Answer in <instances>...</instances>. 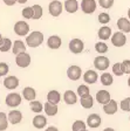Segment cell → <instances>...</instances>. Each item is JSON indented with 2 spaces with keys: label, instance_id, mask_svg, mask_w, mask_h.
I'll list each match as a JSON object with an SVG mask.
<instances>
[{
  "label": "cell",
  "instance_id": "1",
  "mask_svg": "<svg viewBox=\"0 0 130 131\" xmlns=\"http://www.w3.org/2000/svg\"><path fill=\"white\" fill-rule=\"evenodd\" d=\"M42 42H43V34L41 32H39V30L32 32L29 35H27V38H26V45L32 47V48L39 47Z\"/></svg>",
  "mask_w": 130,
  "mask_h": 131
},
{
  "label": "cell",
  "instance_id": "2",
  "mask_svg": "<svg viewBox=\"0 0 130 131\" xmlns=\"http://www.w3.org/2000/svg\"><path fill=\"white\" fill-rule=\"evenodd\" d=\"M5 103L11 108H15V106H19L21 104V96L18 93H11L6 96Z\"/></svg>",
  "mask_w": 130,
  "mask_h": 131
},
{
  "label": "cell",
  "instance_id": "3",
  "mask_svg": "<svg viewBox=\"0 0 130 131\" xmlns=\"http://www.w3.org/2000/svg\"><path fill=\"white\" fill-rule=\"evenodd\" d=\"M109 64H110V61L107 56H103V55H100V56L95 57L94 60V67L97 70H106L108 69Z\"/></svg>",
  "mask_w": 130,
  "mask_h": 131
},
{
  "label": "cell",
  "instance_id": "4",
  "mask_svg": "<svg viewBox=\"0 0 130 131\" xmlns=\"http://www.w3.org/2000/svg\"><path fill=\"white\" fill-rule=\"evenodd\" d=\"M14 32L16 35L19 36H25L27 35L29 32V25L25 21H18L14 25Z\"/></svg>",
  "mask_w": 130,
  "mask_h": 131
},
{
  "label": "cell",
  "instance_id": "5",
  "mask_svg": "<svg viewBox=\"0 0 130 131\" xmlns=\"http://www.w3.org/2000/svg\"><path fill=\"white\" fill-rule=\"evenodd\" d=\"M84 49V43L83 41L80 40V39H73L69 42V50L74 54H80V53L83 52Z\"/></svg>",
  "mask_w": 130,
  "mask_h": 131
},
{
  "label": "cell",
  "instance_id": "6",
  "mask_svg": "<svg viewBox=\"0 0 130 131\" xmlns=\"http://www.w3.org/2000/svg\"><path fill=\"white\" fill-rule=\"evenodd\" d=\"M15 62L16 66L20 68H26L31 64V55L27 53H21V54L16 55L15 57Z\"/></svg>",
  "mask_w": 130,
  "mask_h": 131
},
{
  "label": "cell",
  "instance_id": "7",
  "mask_svg": "<svg viewBox=\"0 0 130 131\" xmlns=\"http://www.w3.org/2000/svg\"><path fill=\"white\" fill-rule=\"evenodd\" d=\"M81 9L86 14H92L96 11V1L95 0H82Z\"/></svg>",
  "mask_w": 130,
  "mask_h": 131
},
{
  "label": "cell",
  "instance_id": "8",
  "mask_svg": "<svg viewBox=\"0 0 130 131\" xmlns=\"http://www.w3.org/2000/svg\"><path fill=\"white\" fill-rule=\"evenodd\" d=\"M48 11L49 14L53 16H59L62 13V4L59 0H53L48 6Z\"/></svg>",
  "mask_w": 130,
  "mask_h": 131
},
{
  "label": "cell",
  "instance_id": "9",
  "mask_svg": "<svg viewBox=\"0 0 130 131\" xmlns=\"http://www.w3.org/2000/svg\"><path fill=\"white\" fill-rule=\"evenodd\" d=\"M81 68H80L79 66H71L69 68L67 69V76L69 80H72V81H77V80L81 77Z\"/></svg>",
  "mask_w": 130,
  "mask_h": 131
},
{
  "label": "cell",
  "instance_id": "10",
  "mask_svg": "<svg viewBox=\"0 0 130 131\" xmlns=\"http://www.w3.org/2000/svg\"><path fill=\"white\" fill-rule=\"evenodd\" d=\"M111 42L115 47H123L127 42V36L122 32H116L114 35L111 36Z\"/></svg>",
  "mask_w": 130,
  "mask_h": 131
},
{
  "label": "cell",
  "instance_id": "11",
  "mask_svg": "<svg viewBox=\"0 0 130 131\" xmlns=\"http://www.w3.org/2000/svg\"><path fill=\"white\" fill-rule=\"evenodd\" d=\"M102 123V118L100 117V115L97 114H92L87 117V125L92 129H96L101 125Z\"/></svg>",
  "mask_w": 130,
  "mask_h": 131
},
{
  "label": "cell",
  "instance_id": "12",
  "mask_svg": "<svg viewBox=\"0 0 130 131\" xmlns=\"http://www.w3.org/2000/svg\"><path fill=\"white\" fill-rule=\"evenodd\" d=\"M95 98H96V101L100 104H102V105H106V104H108L109 102L111 101L110 94H109V91H107V90H100V91H97Z\"/></svg>",
  "mask_w": 130,
  "mask_h": 131
},
{
  "label": "cell",
  "instance_id": "13",
  "mask_svg": "<svg viewBox=\"0 0 130 131\" xmlns=\"http://www.w3.org/2000/svg\"><path fill=\"white\" fill-rule=\"evenodd\" d=\"M61 43H62V40L59 35H51L47 40V46L51 49H59L61 47Z\"/></svg>",
  "mask_w": 130,
  "mask_h": 131
},
{
  "label": "cell",
  "instance_id": "14",
  "mask_svg": "<svg viewBox=\"0 0 130 131\" xmlns=\"http://www.w3.org/2000/svg\"><path fill=\"white\" fill-rule=\"evenodd\" d=\"M4 85H5L6 89L13 90L15 89L18 85H19V79L16 76H7L4 81Z\"/></svg>",
  "mask_w": 130,
  "mask_h": 131
},
{
  "label": "cell",
  "instance_id": "15",
  "mask_svg": "<svg viewBox=\"0 0 130 131\" xmlns=\"http://www.w3.org/2000/svg\"><path fill=\"white\" fill-rule=\"evenodd\" d=\"M22 121V114L19 110H12L9 114H8V122L12 123V124H19Z\"/></svg>",
  "mask_w": 130,
  "mask_h": 131
},
{
  "label": "cell",
  "instance_id": "16",
  "mask_svg": "<svg viewBox=\"0 0 130 131\" xmlns=\"http://www.w3.org/2000/svg\"><path fill=\"white\" fill-rule=\"evenodd\" d=\"M97 79H98V75H97V73L95 70H87L86 73H84V75H83V80H84V82L86 83H88V84H94L95 82L97 81Z\"/></svg>",
  "mask_w": 130,
  "mask_h": 131
},
{
  "label": "cell",
  "instance_id": "17",
  "mask_svg": "<svg viewBox=\"0 0 130 131\" xmlns=\"http://www.w3.org/2000/svg\"><path fill=\"white\" fill-rule=\"evenodd\" d=\"M60 101H61V95H60V93L57 90H51V91L47 94V102L57 105Z\"/></svg>",
  "mask_w": 130,
  "mask_h": 131
},
{
  "label": "cell",
  "instance_id": "18",
  "mask_svg": "<svg viewBox=\"0 0 130 131\" xmlns=\"http://www.w3.org/2000/svg\"><path fill=\"white\" fill-rule=\"evenodd\" d=\"M117 27L122 33H129L130 32V21L127 18H119L117 20Z\"/></svg>",
  "mask_w": 130,
  "mask_h": 131
},
{
  "label": "cell",
  "instance_id": "19",
  "mask_svg": "<svg viewBox=\"0 0 130 131\" xmlns=\"http://www.w3.org/2000/svg\"><path fill=\"white\" fill-rule=\"evenodd\" d=\"M22 96L25 97V100L32 102V101H35L36 93H35V90H34V88L26 87V88H24V90H22Z\"/></svg>",
  "mask_w": 130,
  "mask_h": 131
},
{
  "label": "cell",
  "instance_id": "20",
  "mask_svg": "<svg viewBox=\"0 0 130 131\" xmlns=\"http://www.w3.org/2000/svg\"><path fill=\"white\" fill-rule=\"evenodd\" d=\"M63 101L67 104L72 105V104H75L76 102H77V96H76V94L74 93V91L67 90V91H65V94H63Z\"/></svg>",
  "mask_w": 130,
  "mask_h": 131
},
{
  "label": "cell",
  "instance_id": "21",
  "mask_svg": "<svg viewBox=\"0 0 130 131\" xmlns=\"http://www.w3.org/2000/svg\"><path fill=\"white\" fill-rule=\"evenodd\" d=\"M117 109H118V105H117V102L114 101V100H111L108 104L103 105V111L106 112L107 115H114V114H116Z\"/></svg>",
  "mask_w": 130,
  "mask_h": 131
},
{
  "label": "cell",
  "instance_id": "22",
  "mask_svg": "<svg viewBox=\"0 0 130 131\" xmlns=\"http://www.w3.org/2000/svg\"><path fill=\"white\" fill-rule=\"evenodd\" d=\"M12 52H13L14 55H19V54H21V53H26V46H25V42H22L21 40L14 41Z\"/></svg>",
  "mask_w": 130,
  "mask_h": 131
},
{
  "label": "cell",
  "instance_id": "23",
  "mask_svg": "<svg viewBox=\"0 0 130 131\" xmlns=\"http://www.w3.org/2000/svg\"><path fill=\"white\" fill-rule=\"evenodd\" d=\"M63 7L68 13H75L79 9V3L76 0H66Z\"/></svg>",
  "mask_w": 130,
  "mask_h": 131
},
{
  "label": "cell",
  "instance_id": "24",
  "mask_svg": "<svg viewBox=\"0 0 130 131\" xmlns=\"http://www.w3.org/2000/svg\"><path fill=\"white\" fill-rule=\"evenodd\" d=\"M46 124H47V119L42 115H38V116H35V117L33 118V125H34V128L43 129L46 126Z\"/></svg>",
  "mask_w": 130,
  "mask_h": 131
},
{
  "label": "cell",
  "instance_id": "25",
  "mask_svg": "<svg viewBox=\"0 0 130 131\" xmlns=\"http://www.w3.org/2000/svg\"><path fill=\"white\" fill-rule=\"evenodd\" d=\"M111 35V28L108 26H102V27L98 29V38L101 40H108Z\"/></svg>",
  "mask_w": 130,
  "mask_h": 131
},
{
  "label": "cell",
  "instance_id": "26",
  "mask_svg": "<svg viewBox=\"0 0 130 131\" xmlns=\"http://www.w3.org/2000/svg\"><path fill=\"white\" fill-rule=\"evenodd\" d=\"M43 106H45V112H46L47 116H55L57 114V110L59 109H57V105H55V104L46 102V103L43 104Z\"/></svg>",
  "mask_w": 130,
  "mask_h": 131
},
{
  "label": "cell",
  "instance_id": "27",
  "mask_svg": "<svg viewBox=\"0 0 130 131\" xmlns=\"http://www.w3.org/2000/svg\"><path fill=\"white\" fill-rule=\"evenodd\" d=\"M11 48H13L12 41L8 38H4L3 40H1V42H0V52L6 53V52H8Z\"/></svg>",
  "mask_w": 130,
  "mask_h": 131
},
{
  "label": "cell",
  "instance_id": "28",
  "mask_svg": "<svg viewBox=\"0 0 130 131\" xmlns=\"http://www.w3.org/2000/svg\"><path fill=\"white\" fill-rule=\"evenodd\" d=\"M90 90L89 88L87 87L84 84H81L79 88H77V95L80 96V98H86V97H89L90 96Z\"/></svg>",
  "mask_w": 130,
  "mask_h": 131
},
{
  "label": "cell",
  "instance_id": "29",
  "mask_svg": "<svg viewBox=\"0 0 130 131\" xmlns=\"http://www.w3.org/2000/svg\"><path fill=\"white\" fill-rule=\"evenodd\" d=\"M72 130L73 131H87V123H84L83 121H75L73 123Z\"/></svg>",
  "mask_w": 130,
  "mask_h": 131
},
{
  "label": "cell",
  "instance_id": "30",
  "mask_svg": "<svg viewBox=\"0 0 130 131\" xmlns=\"http://www.w3.org/2000/svg\"><path fill=\"white\" fill-rule=\"evenodd\" d=\"M29 108H31V110H32L33 112L39 114V112L42 111V109L45 108V106H43L42 103L39 102V101H32V102H29Z\"/></svg>",
  "mask_w": 130,
  "mask_h": 131
},
{
  "label": "cell",
  "instance_id": "31",
  "mask_svg": "<svg viewBox=\"0 0 130 131\" xmlns=\"http://www.w3.org/2000/svg\"><path fill=\"white\" fill-rule=\"evenodd\" d=\"M113 82H114L113 76H111L109 73H103L102 75H101V83H102L103 85H111Z\"/></svg>",
  "mask_w": 130,
  "mask_h": 131
},
{
  "label": "cell",
  "instance_id": "32",
  "mask_svg": "<svg viewBox=\"0 0 130 131\" xmlns=\"http://www.w3.org/2000/svg\"><path fill=\"white\" fill-rule=\"evenodd\" d=\"M8 126V116L5 112H0V131L6 130Z\"/></svg>",
  "mask_w": 130,
  "mask_h": 131
},
{
  "label": "cell",
  "instance_id": "33",
  "mask_svg": "<svg viewBox=\"0 0 130 131\" xmlns=\"http://www.w3.org/2000/svg\"><path fill=\"white\" fill-rule=\"evenodd\" d=\"M81 105L83 106L84 109H90L93 105H94V100H93L92 96L89 97H86V98H81Z\"/></svg>",
  "mask_w": 130,
  "mask_h": 131
},
{
  "label": "cell",
  "instance_id": "34",
  "mask_svg": "<svg viewBox=\"0 0 130 131\" xmlns=\"http://www.w3.org/2000/svg\"><path fill=\"white\" fill-rule=\"evenodd\" d=\"M22 16H24L25 19H33V18H34V9H33V6L24 8V9H22Z\"/></svg>",
  "mask_w": 130,
  "mask_h": 131
},
{
  "label": "cell",
  "instance_id": "35",
  "mask_svg": "<svg viewBox=\"0 0 130 131\" xmlns=\"http://www.w3.org/2000/svg\"><path fill=\"white\" fill-rule=\"evenodd\" d=\"M95 50L100 54H104V53L108 52V46L104 42H97L95 45Z\"/></svg>",
  "mask_w": 130,
  "mask_h": 131
},
{
  "label": "cell",
  "instance_id": "36",
  "mask_svg": "<svg viewBox=\"0 0 130 131\" xmlns=\"http://www.w3.org/2000/svg\"><path fill=\"white\" fill-rule=\"evenodd\" d=\"M33 9H34V18H33V19H35V20L40 19L41 16H42V14H43L42 7H41L40 5H34L33 6Z\"/></svg>",
  "mask_w": 130,
  "mask_h": 131
},
{
  "label": "cell",
  "instance_id": "37",
  "mask_svg": "<svg viewBox=\"0 0 130 131\" xmlns=\"http://www.w3.org/2000/svg\"><path fill=\"white\" fill-rule=\"evenodd\" d=\"M113 73L116 75V76H122L123 74V69H122V63H115L113 66Z\"/></svg>",
  "mask_w": 130,
  "mask_h": 131
},
{
  "label": "cell",
  "instance_id": "38",
  "mask_svg": "<svg viewBox=\"0 0 130 131\" xmlns=\"http://www.w3.org/2000/svg\"><path fill=\"white\" fill-rule=\"evenodd\" d=\"M119 106H121V109L123 111H130V97H127L123 101H121Z\"/></svg>",
  "mask_w": 130,
  "mask_h": 131
},
{
  "label": "cell",
  "instance_id": "39",
  "mask_svg": "<svg viewBox=\"0 0 130 131\" xmlns=\"http://www.w3.org/2000/svg\"><path fill=\"white\" fill-rule=\"evenodd\" d=\"M109 21H110V15L108 13H100V15H98V22L100 24L106 25Z\"/></svg>",
  "mask_w": 130,
  "mask_h": 131
},
{
  "label": "cell",
  "instance_id": "40",
  "mask_svg": "<svg viewBox=\"0 0 130 131\" xmlns=\"http://www.w3.org/2000/svg\"><path fill=\"white\" fill-rule=\"evenodd\" d=\"M98 4H100L101 7L108 9V8H110L114 5V0H98Z\"/></svg>",
  "mask_w": 130,
  "mask_h": 131
},
{
  "label": "cell",
  "instance_id": "41",
  "mask_svg": "<svg viewBox=\"0 0 130 131\" xmlns=\"http://www.w3.org/2000/svg\"><path fill=\"white\" fill-rule=\"evenodd\" d=\"M8 70H9V67H8L7 63L0 62V76H5L8 73Z\"/></svg>",
  "mask_w": 130,
  "mask_h": 131
},
{
  "label": "cell",
  "instance_id": "42",
  "mask_svg": "<svg viewBox=\"0 0 130 131\" xmlns=\"http://www.w3.org/2000/svg\"><path fill=\"white\" fill-rule=\"evenodd\" d=\"M122 69L124 74H130V60H124L122 62Z\"/></svg>",
  "mask_w": 130,
  "mask_h": 131
},
{
  "label": "cell",
  "instance_id": "43",
  "mask_svg": "<svg viewBox=\"0 0 130 131\" xmlns=\"http://www.w3.org/2000/svg\"><path fill=\"white\" fill-rule=\"evenodd\" d=\"M4 3H5L7 6H13L14 4L16 3V0H4Z\"/></svg>",
  "mask_w": 130,
  "mask_h": 131
},
{
  "label": "cell",
  "instance_id": "44",
  "mask_svg": "<svg viewBox=\"0 0 130 131\" xmlns=\"http://www.w3.org/2000/svg\"><path fill=\"white\" fill-rule=\"evenodd\" d=\"M45 131H59V130H57V128H55V126H49V128H47Z\"/></svg>",
  "mask_w": 130,
  "mask_h": 131
},
{
  "label": "cell",
  "instance_id": "45",
  "mask_svg": "<svg viewBox=\"0 0 130 131\" xmlns=\"http://www.w3.org/2000/svg\"><path fill=\"white\" fill-rule=\"evenodd\" d=\"M16 3H19V4H25V3H27V0H16Z\"/></svg>",
  "mask_w": 130,
  "mask_h": 131
},
{
  "label": "cell",
  "instance_id": "46",
  "mask_svg": "<svg viewBox=\"0 0 130 131\" xmlns=\"http://www.w3.org/2000/svg\"><path fill=\"white\" fill-rule=\"evenodd\" d=\"M103 131H115V130H114V129H113V128H106V129H104V130H103Z\"/></svg>",
  "mask_w": 130,
  "mask_h": 131
},
{
  "label": "cell",
  "instance_id": "47",
  "mask_svg": "<svg viewBox=\"0 0 130 131\" xmlns=\"http://www.w3.org/2000/svg\"><path fill=\"white\" fill-rule=\"evenodd\" d=\"M128 16H129V19H130V8H129V11H128Z\"/></svg>",
  "mask_w": 130,
  "mask_h": 131
},
{
  "label": "cell",
  "instance_id": "48",
  "mask_svg": "<svg viewBox=\"0 0 130 131\" xmlns=\"http://www.w3.org/2000/svg\"><path fill=\"white\" fill-rule=\"evenodd\" d=\"M128 85L130 87V77H129V80H128Z\"/></svg>",
  "mask_w": 130,
  "mask_h": 131
},
{
  "label": "cell",
  "instance_id": "49",
  "mask_svg": "<svg viewBox=\"0 0 130 131\" xmlns=\"http://www.w3.org/2000/svg\"><path fill=\"white\" fill-rule=\"evenodd\" d=\"M3 39H4V38L1 36V34H0V42H1V40H3Z\"/></svg>",
  "mask_w": 130,
  "mask_h": 131
},
{
  "label": "cell",
  "instance_id": "50",
  "mask_svg": "<svg viewBox=\"0 0 130 131\" xmlns=\"http://www.w3.org/2000/svg\"><path fill=\"white\" fill-rule=\"evenodd\" d=\"M129 119H130V117H129Z\"/></svg>",
  "mask_w": 130,
  "mask_h": 131
},
{
  "label": "cell",
  "instance_id": "51",
  "mask_svg": "<svg viewBox=\"0 0 130 131\" xmlns=\"http://www.w3.org/2000/svg\"><path fill=\"white\" fill-rule=\"evenodd\" d=\"M87 131H88V130H87Z\"/></svg>",
  "mask_w": 130,
  "mask_h": 131
}]
</instances>
